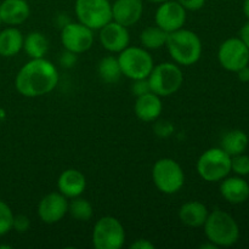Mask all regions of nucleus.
I'll return each instance as SVG.
<instances>
[{
  "mask_svg": "<svg viewBox=\"0 0 249 249\" xmlns=\"http://www.w3.org/2000/svg\"><path fill=\"white\" fill-rule=\"evenodd\" d=\"M58 72L53 62L43 58H31L22 66L15 79L16 90L24 97H40L57 87Z\"/></svg>",
  "mask_w": 249,
  "mask_h": 249,
  "instance_id": "nucleus-1",
  "label": "nucleus"
},
{
  "mask_svg": "<svg viewBox=\"0 0 249 249\" xmlns=\"http://www.w3.org/2000/svg\"><path fill=\"white\" fill-rule=\"evenodd\" d=\"M165 46L170 57L179 66H192L202 56V41L195 32L180 28L168 33Z\"/></svg>",
  "mask_w": 249,
  "mask_h": 249,
  "instance_id": "nucleus-2",
  "label": "nucleus"
},
{
  "mask_svg": "<svg viewBox=\"0 0 249 249\" xmlns=\"http://www.w3.org/2000/svg\"><path fill=\"white\" fill-rule=\"evenodd\" d=\"M204 233L209 242L216 247H231L240 238V228L233 216L226 212L216 209L208 214L203 225Z\"/></svg>",
  "mask_w": 249,
  "mask_h": 249,
  "instance_id": "nucleus-3",
  "label": "nucleus"
},
{
  "mask_svg": "<svg viewBox=\"0 0 249 249\" xmlns=\"http://www.w3.org/2000/svg\"><path fill=\"white\" fill-rule=\"evenodd\" d=\"M147 80L151 91L160 97H168L179 91L184 83V74L175 62H163L153 66Z\"/></svg>",
  "mask_w": 249,
  "mask_h": 249,
  "instance_id": "nucleus-4",
  "label": "nucleus"
},
{
  "mask_svg": "<svg viewBox=\"0 0 249 249\" xmlns=\"http://www.w3.org/2000/svg\"><path fill=\"white\" fill-rule=\"evenodd\" d=\"M152 180L158 191L174 195L185 184V173L181 165L173 158H160L152 168Z\"/></svg>",
  "mask_w": 249,
  "mask_h": 249,
  "instance_id": "nucleus-5",
  "label": "nucleus"
},
{
  "mask_svg": "<svg viewBox=\"0 0 249 249\" xmlns=\"http://www.w3.org/2000/svg\"><path fill=\"white\" fill-rule=\"evenodd\" d=\"M196 168L204 181H221L230 174L231 157L221 147L209 148L199 156Z\"/></svg>",
  "mask_w": 249,
  "mask_h": 249,
  "instance_id": "nucleus-6",
  "label": "nucleus"
},
{
  "mask_svg": "<svg viewBox=\"0 0 249 249\" xmlns=\"http://www.w3.org/2000/svg\"><path fill=\"white\" fill-rule=\"evenodd\" d=\"M122 74L131 80L146 79L150 75L155 62L145 48L128 46L119 53L118 57Z\"/></svg>",
  "mask_w": 249,
  "mask_h": 249,
  "instance_id": "nucleus-7",
  "label": "nucleus"
},
{
  "mask_svg": "<svg viewBox=\"0 0 249 249\" xmlns=\"http://www.w3.org/2000/svg\"><path fill=\"white\" fill-rule=\"evenodd\" d=\"M125 242V230L121 221L111 215L102 216L92 229V245L96 249H121Z\"/></svg>",
  "mask_w": 249,
  "mask_h": 249,
  "instance_id": "nucleus-8",
  "label": "nucleus"
},
{
  "mask_svg": "<svg viewBox=\"0 0 249 249\" xmlns=\"http://www.w3.org/2000/svg\"><path fill=\"white\" fill-rule=\"evenodd\" d=\"M78 21L92 31L102 28L112 21V4L109 0H75Z\"/></svg>",
  "mask_w": 249,
  "mask_h": 249,
  "instance_id": "nucleus-9",
  "label": "nucleus"
},
{
  "mask_svg": "<svg viewBox=\"0 0 249 249\" xmlns=\"http://www.w3.org/2000/svg\"><path fill=\"white\" fill-rule=\"evenodd\" d=\"M61 43L67 51L79 55L94 45V31L80 22H70L62 27Z\"/></svg>",
  "mask_w": 249,
  "mask_h": 249,
  "instance_id": "nucleus-10",
  "label": "nucleus"
},
{
  "mask_svg": "<svg viewBox=\"0 0 249 249\" xmlns=\"http://www.w3.org/2000/svg\"><path fill=\"white\" fill-rule=\"evenodd\" d=\"M218 60L221 67L229 72H237L249 63V49L241 38L226 39L218 50Z\"/></svg>",
  "mask_w": 249,
  "mask_h": 249,
  "instance_id": "nucleus-11",
  "label": "nucleus"
},
{
  "mask_svg": "<svg viewBox=\"0 0 249 249\" xmlns=\"http://www.w3.org/2000/svg\"><path fill=\"white\" fill-rule=\"evenodd\" d=\"M186 12V10L177 0H167L160 4L156 10V24L167 33H172L178 29L184 28L187 17Z\"/></svg>",
  "mask_w": 249,
  "mask_h": 249,
  "instance_id": "nucleus-12",
  "label": "nucleus"
},
{
  "mask_svg": "<svg viewBox=\"0 0 249 249\" xmlns=\"http://www.w3.org/2000/svg\"><path fill=\"white\" fill-rule=\"evenodd\" d=\"M68 213V198L60 192H50L38 204V215L43 223L53 225Z\"/></svg>",
  "mask_w": 249,
  "mask_h": 249,
  "instance_id": "nucleus-13",
  "label": "nucleus"
},
{
  "mask_svg": "<svg viewBox=\"0 0 249 249\" xmlns=\"http://www.w3.org/2000/svg\"><path fill=\"white\" fill-rule=\"evenodd\" d=\"M99 31L100 43H101L102 48L108 53H119L129 46L130 36H129L128 28L117 23L113 19L105 24Z\"/></svg>",
  "mask_w": 249,
  "mask_h": 249,
  "instance_id": "nucleus-14",
  "label": "nucleus"
},
{
  "mask_svg": "<svg viewBox=\"0 0 249 249\" xmlns=\"http://www.w3.org/2000/svg\"><path fill=\"white\" fill-rule=\"evenodd\" d=\"M142 15V0H116L112 4V19L126 28L138 23Z\"/></svg>",
  "mask_w": 249,
  "mask_h": 249,
  "instance_id": "nucleus-15",
  "label": "nucleus"
},
{
  "mask_svg": "<svg viewBox=\"0 0 249 249\" xmlns=\"http://www.w3.org/2000/svg\"><path fill=\"white\" fill-rule=\"evenodd\" d=\"M57 189L60 194L67 198L82 196L87 189L85 175L78 169H67L61 173L57 180Z\"/></svg>",
  "mask_w": 249,
  "mask_h": 249,
  "instance_id": "nucleus-16",
  "label": "nucleus"
},
{
  "mask_svg": "<svg viewBox=\"0 0 249 249\" xmlns=\"http://www.w3.org/2000/svg\"><path fill=\"white\" fill-rule=\"evenodd\" d=\"M163 111V104L160 96L155 92L150 91L146 94L136 96V101L134 104V112L140 121L153 122L160 116Z\"/></svg>",
  "mask_w": 249,
  "mask_h": 249,
  "instance_id": "nucleus-17",
  "label": "nucleus"
},
{
  "mask_svg": "<svg viewBox=\"0 0 249 249\" xmlns=\"http://www.w3.org/2000/svg\"><path fill=\"white\" fill-rule=\"evenodd\" d=\"M31 9L26 0H4L0 4V17L2 23L19 26L28 19Z\"/></svg>",
  "mask_w": 249,
  "mask_h": 249,
  "instance_id": "nucleus-18",
  "label": "nucleus"
},
{
  "mask_svg": "<svg viewBox=\"0 0 249 249\" xmlns=\"http://www.w3.org/2000/svg\"><path fill=\"white\" fill-rule=\"evenodd\" d=\"M220 194L231 204L245 203L249 198V182L241 177H232L221 180Z\"/></svg>",
  "mask_w": 249,
  "mask_h": 249,
  "instance_id": "nucleus-19",
  "label": "nucleus"
},
{
  "mask_svg": "<svg viewBox=\"0 0 249 249\" xmlns=\"http://www.w3.org/2000/svg\"><path fill=\"white\" fill-rule=\"evenodd\" d=\"M208 209L202 202H186L179 209V219L184 225L189 228H202L208 218Z\"/></svg>",
  "mask_w": 249,
  "mask_h": 249,
  "instance_id": "nucleus-20",
  "label": "nucleus"
},
{
  "mask_svg": "<svg viewBox=\"0 0 249 249\" xmlns=\"http://www.w3.org/2000/svg\"><path fill=\"white\" fill-rule=\"evenodd\" d=\"M23 34L15 26L7 27L0 32V56L12 57L23 48Z\"/></svg>",
  "mask_w": 249,
  "mask_h": 249,
  "instance_id": "nucleus-21",
  "label": "nucleus"
},
{
  "mask_svg": "<svg viewBox=\"0 0 249 249\" xmlns=\"http://www.w3.org/2000/svg\"><path fill=\"white\" fill-rule=\"evenodd\" d=\"M249 143L247 134L242 130H230L223 136L220 142V147L228 153L230 157L236 155L245 153Z\"/></svg>",
  "mask_w": 249,
  "mask_h": 249,
  "instance_id": "nucleus-22",
  "label": "nucleus"
},
{
  "mask_svg": "<svg viewBox=\"0 0 249 249\" xmlns=\"http://www.w3.org/2000/svg\"><path fill=\"white\" fill-rule=\"evenodd\" d=\"M22 49L31 58H43L49 51V40L40 32H31L23 39Z\"/></svg>",
  "mask_w": 249,
  "mask_h": 249,
  "instance_id": "nucleus-23",
  "label": "nucleus"
},
{
  "mask_svg": "<svg viewBox=\"0 0 249 249\" xmlns=\"http://www.w3.org/2000/svg\"><path fill=\"white\" fill-rule=\"evenodd\" d=\"M168 33L162 28L156 26H148L141 32L140 41L142 48L148 50H158V49L165 46L167 43Z\"/></svg>",
  "mask_w": 249,
  "mask_h": 249,
  "instance_id": "nucleus-24",
  "label": "nucleus"
},
{
  "mask_svg": "<svg viewBox=\"0 0 249 249\" xmlns=\"http://www.w3.org/2000/svg\"><path fill=\"white\" fill-rule=\"evenodd\" d=\"M97 72H99L100 78L107 84H114L123 75L118 58L114 57V56H106V57L102 58L99 62Z\"/></svg>",
  "mask_w": 249,
  "mask_h": 249,
  "instance_id": "nucleus-25",
  "label": "nucleus"
},
{
  "mask_svg": "<svg viewBox=\"0 0 249 249\" xmlns=\"http://www.w3.org/2000/svg\"><path fill=\"white\" fill-rule=\"evenodd\" d=\"M68 213L78 221H89L94 215V209L88 199L79 196L68 202Z\"/></svg>",
  "mask_w": 249,
  "mask_h": 249,
  "instance_id": "nucleus-26",
  "label": "nucleus"
},
{
  "mask_svg": "<svg viewBox=\"0 0 249 249\" xmlns=\"http://www.w3.org/2000/svg\"><path fill=\"white\" fill-rule=\"evenodd\" d=\"M14 213L6 202L0 199V237L5 236L12 230Z\"/></svg>",
  "mask_w": 249,
  "mask_h": 249,
  "instance_id": "nucleus-27",
  "label": "nucleus"
},
{
  "mask_svg": "<svg viewBox=\"0 0 249 249\" xmlns=\"http://www.w3.org/2000/svg\"><path fill=\"white\" fill-rule=\"evenodd\" d=\"M231 172L238 177L249 175V156L241 153L231 157Z\"/></svg>",
  "mask_w": 249,
  "mask_h": 249,
  "instance_id": "nucleus-28",
  "label": "nucleus"
},
{
  "mask_svg": "<svg viewBox=\"0 0 249 249\" xmlns=\"http://www.w3.org/2000/svg\"><path fill=\"white\" fill-rule=\"evenodd\" d=\"M29 226H31V221L27 215L23 214H18V215H14V221H12V229L16 230L17 232H26L27 230H29Z\"/></svg>",
  "mask_w": 249,
  "mask_h": 249,
  "instance_id": "nucleus-29",
  "label": "nucleus"
},
{
  "mask_svg": "<svg viewBox=\"0 0 249 249\" xmlns=\"http://www.w3.org/2000/svg\"><path fill=\"white\" fill-rule=\"evenodd\" d=\"M134 84L131 87V90H133L134 94L136 96H140V95L146 94V92H150V84H148L147 78L146 79H138V80H133Z\"/></svg>",
  "mask_w": 249,
  "mask_h": 249,
  "instance_id": "nucleus-30",
  "label": "nucleus"
},
{
  "mask_svg": "<svg viewBox=\"0 0 249 249\" xmlns=\"http://www.w3.org/2000/svg\"><path fill=\"white\" fill-rule=\"evenodd\" d=\"M186 11H198L206 4V0H177Z\"/></svg>",
  "mask_w": 249,
  "mask_h": 249,
  "instance_id": "nucleus-31",
  "label": "nucleus"
},
{
  "mask_svg": "<svg viewBox=\"0 0 249 249\" xmlns=\"http://www.w3.org/2000/svg\"><path fill=\"white\" fill-rule=\"evenodd\" d=\"M60 61H61V65H62L63 67H72V66L75 63V61H77V55L71 53V51L66 50V53H63L62 56H61Z\"/></svg>",
  "mask_w": 249,
  "mask_h": 249,
  "instance_id": "nucleus-32",
  "label": "nucleus"
},
{
  "mask_svg": "<svg viewBox=\"0 0 249 249\" xmlns=\"http://www.w3.org/2000/svg\"><path fill=\"white\" fill-rule=\"evenodd\" d=\"M131 249H153L155 248V245L152 242H150L148 240H143V238H140V240H136L135 242H133L130 245Z\"/></svg>",
  "mask_w": 249,
  "mask_h": 249,
  "instance_id": "nucleus-33",
  "label": "nucleus"
},
{
  "mask_svg": "<svg viewBox=\"0 0 249 249\" xmlns=\"http://www.w3.org/2000/svg\"><path fill=\"white\" fill-rule=\"evenodd\" d=\"M240 38H241V40H242L249 49V22H247V23H246L245 26L241 28Z\"/></svg>",
  "mask_w": 249,
  "mask_h": 249,
  "instance_id": "nucleus-34",
  "label": "nucleus"
},
{
  "mask_svg": "<svg viewBox=\"0 0 249 249\" xmlns=\"http://www.w3.org/2000/svg\"><path fill=\"white\" fill-rule=\"evenodd\" d=\"M237 77L238 79L241 80L242 83H248L249 82V67L246 66V67L241 68L240 71H237Z\"/></svg>",
  "mask_w": 249,
  "mask_h": 249,
  "instance_id": "nucleus-35",
  "label": "nucleus"
},
{
  "mask_svg": "<svg viewBox=\"0 0 249 249\" xmlns=\"http://www.w3.org/2000/svg\"><path fill=\"white\" fill-rule=\"evenodd\" d=\"M243 12H245L246 17L249 19V0H245V2H243Z\"/></svg>",
  "mask_w": 249,
  "mask_h": 249,
  "instance_id": "nucleus-36",
  "label": "nucleus"
},
{
  "mask_svg": "<svg viewBox=\"0 0 249 249\" xmlns=\"http://www.w3.org/2000/svg\"><path fill=\"white\" fill-rule=\"evenodd\" d=\"M147 1H150V2H153V4H162V2H164V1H167V0H147Z\"/></svg>",
  "mask_w": 249,
  "mask_h": 249,
  "instance_id": "nucleus-37",
  "label": "nucleus"
},
{
  "mask_svg": "<svg viewBox=\"0 0 249 249\" xmlns=\"http://www.w3.org/2000/svg\"><path fill=\"white\" fill-rule=\"evenodd\" d=\"M1 23H2V21H1V17H0V26H1Z\"/></svg>",
  "mask_w": 249,
  "mask_h": 249,
  "instance_id": "nucleus-38",
  "label": "nucleus"
}]
</instances>
